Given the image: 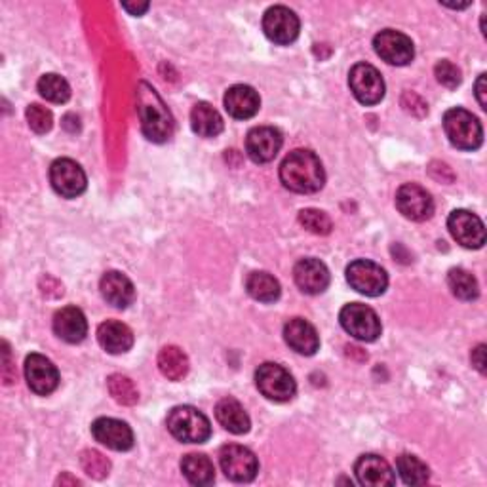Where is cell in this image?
I'll use <instances>...</instances> for the list:
<instances>
[{
	"mask_svg": "<svg viewBox=\"0 0 487 487\" xmlns=\"http://www.w3.org/2000/svg\"><path fill=\"white\" fill-rule=\"evenodd\" d=\"M280 181L286 189L299 195L318 193L326 183L324 166L312 151L297 148L280 166Z\"/></svg>",
	"mask_w": 487,
	"mask_h": 487,
	"instance_id": "1",
	"label": "cell"
},
{
	"mask_svg": "<svg viewBox=\"0 0 487 487\" xmlns=\"http://www.w3.org/2000/svg\"><path fill=\"white\" fill-rule=\"evenodd\" d=\"M136 98L143 136L153 143H166L174 136L176 128L172 112L167 110L162 98L151 84L139 82L136 88Z\"/></svg>",
	"mask_w": 487,
	"mask_h": 487,
	"instance_id": "2",
	"label": "cell"
},
{
	"mask_svg": "<svg viewBox=\"0 0 487 487\" xmlns=\"http://www.w3.org/2000/svg\"><path fill=\"white\" fill-rule=\"evenodd\" d=\"M172 436L185 444H204L212 436L210 419L193 406L174 407L166 419Z\"/></svg>",
	"mask_w": 487,
	"mask_h": 487,
	"instance_id": "3",
	"label": "cell"
},
{
	"mask_svg": "<svg viewBox=\"0 0 487 487\" xmlns=\"http://www.w3.org/2000/svg\"><path fill=\"white\" fill-rule=\"evenodd\" d=\"M445 136L461 151H476L483 143V129L480 120L461 107L449 109L444 115Z\"/></svg>",
	"mask_w": 487,
	"mask_h": 487,
	"instance_id": "4",
	"label": "cell"
},
{
	"mask_svg": "<svg viewBox=\"0 0 487 487\" xmlns=\"http://www.w3.org/2000/svg\"><path fill=\"white\" fill-rule=\"evenodd\" d=\"M339 322L349 335L364 343L377 341L383 331L377 312L362 303L345 305L339 312Z\"/></svg>",
	"mask_w": 487,
	"mask_h": 487,
	"instance_id": "5",
	"label": "cell"
},
{
	"mask_svg": "<svg viewBox=\"0 0 487 487\" xmlns=\"http://www.w3.org/2000/svg\"><path fill=\"white\" fill-rule=\"evenodd\" d=\"M255 385L261 395L272 402H290L297 392L291 373L272 362H265L257 368Z\"/></svg>",
	"mask_w": 487,
	"mask_h": 487,
	"instance_id": "6",
	"label": "cell"
},
{
	"mask_svg": "<svg viewBox=\"0 0 487 487\" xmlns=\"http://www.w3.org/2000/svg\"><path fill=\"white\" fill-rule=\"evenodd\" d=\"M347 282L352 290L366 297H379L388 286V276L381 265L368 259H358L347 267Z\"/></svg>",
	"mask_w": 487,
	"mask_h": 487,
	"instance_id": "7",
	"label": "cell"
},
{
	"mask_svg": "<svg viewBox=\"0 0 487 487\" xmlns=\"http://www.w3.org/2000/svg\"><path fill=\"white\" fill-rule=\"evenodd\" d=\"M219 463L224 476L233 482H252L257 473H259V461L252 449L238 445V444H229L221 447L219 452Z\"/></svg>",
	"mask_w": 487,
	"mask_h": 487,
	"instance_id": "8",
	"label": "cell"
},
{
	"mask_svg": "<svg viewBox=\"0 0 487 487\" xmlns=\"http://www.w3.org/2000/svg\"><path fill=\"white\" fill-rule=\"evenodd\" d=\"M349 86L354 98L368 107L381 103L385 98V81L381 72L369 63H358L350 69Z\"/></svg>",
	"mask_w": 487,
	"mask_h": 487,
	"instance_id": "9",
	"label": "cell"
},
{
	"mask_svg": "<svg viewBox=\"0 0 487 487\" xmlns=\"http://www.w3.org/2000/svg\"><path fill=\"white\" fill-rule=\"evenodd\" d=\"M373 48H376L379 58L390 65L402 67L411 63L415 58V46L409 36L395 29H385L376 34Z\"/></svg>",
	"mask_w": 487,
	"mask_h": 487,
	"instance_id": "10",
	"label": "cell"
},
{
	"mask_svg": "<svg viewBox=\"0 0 487 487\" xmlns=\"http://www.w3.org/2000/svg\"><path fill=\"white\" fill-rule=\"evenodd\" d=\"M50 183L53 191L63 198H77L86 191V174L71 158H58L50 166Z\"/></svg>",
	"mask_w": 487,
	"mask_h": 487,
	"instance_id": "11",
	"label": "cell"
},
{
	"mask_svg": "<svg viewBox=\"0 0 487 487\" xmlns=\"http://www.w3.org/2000/svg\"><path fill=\"white\" fill-rule=\"evenodd\" d=\"M299 17L286 6H272L263 15V31L267 39L274 44H291L299 36Z\"/></svg>",
	"mask_w": 487,
	"mask_h": 487,
	"instance_id": "12",
	"label": "cell"
},
{
	"mask_svg": "<svg viewBox=\"0 0 487 487\" xmlns=\"http://www.w3.org/2000/svg\"><path fill=\"white\" fill-rule=\"evenodd\" d=\"M447 229L463 248L478 250L485 244V227L478 215L468 210H455L447 219Z\"/></svg>",
	"mask_w": 487,
	"mask_h": 487,
	"instance_id": "13",
	"label": "cell"
},
{
	"mask_svg": "<svg viewBox=\"0 0 487 487\" xmlns=\"http://www.w3.org/2000/svg\"><path fill=\"white\" fill-rule=\"evenodd\" d=\"M396 208L406 219L426 221L434 214V200L423 186L406 183L396 193Z\"/></svg>",
	"mask_w": 487,
	"mask_h": 487,
	"instance_id": "14",
	"label": "cell"
},
{
	"mask_svg": "<svg viewBox=\"0 0 487 487\" xmlns=\"http://www.w3.org/2000/svg\"><path fill=\"white\" fill-rule=\"evenodd\" d=\"M25 379L34 395L48 396L60 385V371L46 356L29 354L25 358Z\"/></svg>",
	"mask_w": 487,
	"mask_h": 487,
	"instance_id": "15",
	"label": "cell"
},
{
	"mask_svg": "<svg viewBox=\"0 0 487 487\" xmlns=\"http://www.w3.org/2000/svg\"><path fill=\"white\" fill-rule=\"evenodd\" d=\"M282 134L272 126L253 128L246 138V153L255 164H267L276 158L282 148Z\"/></svg>",
	"mask_w": 487,
	"mask_h": 487,
	"instance_id": "16",
	"label": "cell"
},
{
	"mask_svg": "<svg viewBox=\"0 0 487 487\" xmlns=\"http://www.w3.org/2000/svg\"><path fill=\"white\" fill-rule=\"evenodd\" d=\"M91 434L96 442L112 449V452H128V449L134 447L132 428L119 419H96L91 425Z\"/></svg>",
	"mask_w": 487,
	"mask_h": 487,
	"instance_id": "17",
	"label": "cell"
},
{
	"mask_svg": "<svg viewBox=\"0 0 487 487\" xmlns=\"http://www.w3.org/2000/svg\"><path fill=\"white\" fill-rule=\"evenodd\" d=\"M293 278L297 288L309 293V295H318L324 293L329 286V271L322 263L320 259L307 257L301 259L293 269Z\"/></svg>",
	"mask_w": 487,
	"mask_h": 487,
	"instance_id": "18",
	"label": "cell"
},
{
	"mask_svg": "<svg viewBox=\"0 0 487 487\" xmlns=\"http://www.w3.org/2000/svg\"><path fill=\"white\" fill-rule=\"evenodd\" d=\"M100 290L105 301L115 309H128L136 301V288L126 274L119 271H109L103 274Z\"/></svg>",
	"mask_w": 487,
	"mask_h": 487,
	"instance_id": "19",
	"label": "cell"
},
{
	"mask_svg": "<svg viewBox=\"0 0 487 487\" xmlns=\"http://www.w3.org/2000/svg\"><path fill=\"white\" fill-rule=\"evenodd\" d=\"M354 474L362 485L383 487L395 485L396 476L392 473L390 464L379 455H362L354 464Z\"/></svg>",
	"mask_w": 487,
	"mask_h": 487,
	"instance_id": "20",
	"label": "cell"
},
{
	"mask_svg": "<svg viewBox=\"0 0 487 487\" xmlns=\"http://www.w3.org/2000/svg\"><path fill=\"white\" fill-rule=\"evenodd\" d=\"M53 331L60 339L71 345L82 343L88 335V322L84 312L77 307H65L58 310L53 316Z\"/></svg>",
	"mask_w": 487,
	"mask_h": 487,
	"instance_id": "21",
	"label": "cell"
},
{
	"mask_svg": "<svg viewBox=\"0 0 487 487\" xmlns=\"http://www.w3.org/2000/svg\"><path fill=\"white\" fill-rule=\"evenodd\" d=\"M261 107L259 93L246 84H236L224 93V109L236 120H248L257 115Z\"/></svg>",
	"mask_w": 487,
	"mask_h": 487,
	"instance_id": "22",
	"label": "cell"
},
{
	"mask_svg": "<svg viewBox=\"0 0 487 487\" xmlns=\"http://www.w3.org/2000/svg\"><path fill=\"white\" fill-rule=\"evenodd\" d=\"M284 339L299 354L312 356L320 349V337L314 329L312 324H309L303 318H291V320L284 326Z\"/></svg>",
	"mask_w": 487,
	"mask_h": 487,
	"instance_id": "23",
	"label": "cell"
},
{
	"mask_svg": "<svg viewBox=\"0 0 487 487\" xmlns=\"http://www.w3.org/2000/svg\"><path fill=\"white\" fill-rule=\"evenodd\" d=\"M98 341L109 354H124L134 347V333L122 322L107 320L98 328Z\"/></svg>",
	"mask_w": 487,
	"mask_h": 487,
	"instance_id": "24",
	"label": "cell"
},
{
	"mask_svg": "<svg viewBox=\"0 0 487 487\" xmlns=\"http://www.w3.org/2000/svg\"><path fill=\"white\" fill-rule=\"evenodd\" d=\"M215 419L224 430H229L233 434H246L252 426L246 409L234 398H223L215 406Z\"/></svg>",
	"mask_w": 487,
	"mask_h": 487,
	"instance_id": "25",
	"label": "cell"
},
{
	"mask_svg": "<svg viewBox=\"0 0 487 487\" xmlns=\"http://www.w3.org/2000/svg\"><path fill=\"white\" fill-rule=\"evenodd\" d=\"M191 126L200 138H217L224 124L219 112L210 103L200 101L191 110Z\"/></svg>",
	"mask_w": 487,
	"mask_h": 487,
	"instance_id": "26",
	"label": "cell"
},
{
	"mask_svg": "<svg viewBox=\"0 0 487 487\" xmlns=\"http://www.w3.org/2000/svg\"><path fill=\"white\" fill-rule=\"evenodd\" d=\"M181 473L193 485H210L215 480L214 463L202 454H189L181 461Z\"/></svg>",
	"mask_w": 487,
	"mask_h": 487,
	"instance_id": "27",
	"label": "cell"
},
{
	"mask_svg": "<svg viewBox=\"0 0 487 487\" xmlns=\"http://www.w3.org/2000/svg\"><path fill=\"white\" fill-rule=\"evenodd\" d=\"M158 368L166 379L181 381L189 373V358L179 347L167 345L158 352Z\"/></svg>",
	"mask_w": 487,
	"mask_h": 487,
	"instance_id": "28",
	"label": "cell"
},
{
	"mask_svg": "<svg viewBox=\"0 0 487 487\" xmlns=\"http://www.w3.org/2000/svg\"><path fill=\"white\" fill-rule=\"evenodd\" d=\"M246 291L259 303H274L282 290H280L278 280L272 274L255 271L246 278Z\"/></svg>",
	"mask_w": 487,
	"mask_h": 487,
	"instance_id": "29",
	"label": "cell"
},
{
	"mask_svg": "<svg viewBox=\"0 0 487 487\" xmlns=\"http://www.w3.org/2000/svg\"><path fill=\"white\" fill-rule=\"evenodd\" d=\"M447 286L461 301H474L480 295L478 280L464 269H452L447 274Z\"/></svg>",
	"mask_w": 487,
	"mask_h": 487,
	"instance_id": "30",
	"label": "cell"
},
{
	"mask_svg": "<svg viewBox=\"0 0 487 487\" xmlns=\"http://www.w3.org/2000/svg\"><path fill=\"white\" fill-rule=\"evenodd\" d=\"M396 471L406 485H423L430 478L428 466L415 455H400L396 461Z\"/></svg>",
	"mask_w": 487,
	"mask_h": 487,
	"instance_id": "31",
	"label": "cell"
},
{
	"mask_svg": "<svg viewBox=\"0 0 487 487\" xmlns=\"http://www.w3.org/2000/svg\"><path fill=\"white\" fill-rule=\"evenodd\" d=\"M39 93L50 103H67L71 98V86L60 74L48 72L39 81Z\"/></svg>",
	"mask_w": 487,
	"mask_h": 487,
	"instance_id": "32",
	"label": "cell"
},
{
	"mask_svg": "<svg viewBox=\"0 0 487 487\" xmlns=\"http://www.w3.org/2000/svg\"><path fill=\"white\" fill-rule=\"evenodd\" d=\"M107 387H109L110 396L122 406H134L139 400V392L134 381L124 376H119V373H115V376H110L107 379Z\"/></svg>",
	"mask_w": 487,
	"mask_h": 487,
	"instance_id": "33",
	"label": "cell"
},
{
	"mask_svg": "<svg viewBox=\"0 0 487 487\" xmlns=\"http://www.w3.org/2000/svg\"><path fill=\"white\" fill-rule=\"evenodd\" d=\"M81 463H82V468L84 473L90 476V478H96V480H103L109 476V471H110V463L109 459L96 452V449H86V452L82 454L81 457Z\"/></svg>",
	"mask_w": 487,
	"mask_h": 487,
	"instance_id": "34",
	"label": "cell"
},
{
	"mask_svg": "<svg viewBox=\"0 0 487 487\" xmlns=\"http://www.w3.org/2000/svg\"><path fill=\"white\" fill-rule=\"evenodd\" d=\"M299 223H301L307 231H310L314 234H320V236L329 234L333 229L331 219L328 217V214H324L320 210H314V208L303 210L301 214H299Z\"/></svg>",
	"mask_w": 487,
	"mask_h": 487,
	"instance_id": "35",
	"label": "cell"
},
{
	"mask_svg": "<svg viewBox=\"0 0 487 487\" xmlns=\"http://www.w3.org/2000/svg\"><path fill=\"white\" fill-rule=\"evenodd\" d=\"M25 117H27V122H29V128L33 129L34 134H48L52 129V124H53V117L52 112L39 105V103H33L27 107L25 110Z\"/></svg>",
	"mask_w": 487,
	"mask_h": 487,
	"instance_id": "36",
	"label": "cell"
},
{
	"mask_svg": "<svg viewBox=\"0 0 487 487\" xmlns=\"http://www.w3.org/2000/svg\"><path fill=\"white\" fill-rule=\"evenodd\" d=\"M434 74H436L438 82H440L442 86L449 88V90H455V88L461 84V81H463L461 69H459L455 63L447 62V60L436 63V67H434Z\"/></svg>",
	"mask_w": 487,
	"mask_h": 487,
	"instance_id": "37",
	"label": "cell"
},
{
	"mask_svg": "<svg viewBox=\"0 0 487 487\" xmlns=\"http://www.w3.org/2000/svg\"><path fill=\"white\" fill-rule=\"evenodd\" d=\"M473 366L480 371V373H485L487 371V364H485V345H478L474 350H473Z\"/></svg>",
	"mask_w": 487,
	"mask_h": 487,
	"instance_id": "38",
	"label": "cell"
},
{
	"mask_svg": "<svg viewBox=\"0 0 487 487\" xmlns=\"http://www.w3.org/2000/svg\"><path fill=\"white\" fill-rule=\"evenodd\" d=\"M485 74H480V79L476 82V98L482 109H487V100H485Z\"/></svg>",
	"mask_w": 487,
	"mask_h": 487,
	"instance_id": "39",
	"label": "cell"
},
{
	"mask_svg": "<svg viewBox=\"0 0 487 487\" xmlns=\"http://www.w3.org/2000/svg\"><path fill=\"white\" fill-rule=\"evenodd\" d=\"M122 8L132 15H143L148 10V3H122Z\"/></svg>",
	"mask_w": 487,
	"mask_h": 487,
	"instance_id": "40",
	"label": "cell"
},
{
	"mask_svg": "<svg viewBox=\"0 0 487 487\" xmlns=\"http://www.w3.org/2000/svg\"><path fill=\"white\" fill-rule=\"evenodd\" d=\"M63 482H69V483H79V480H72V478H69V476L60 478V483H63Z\"/></svg>",
	"mask_w": 487,
	"mask_h": 487,
	"instance_id": "41",
	"label": "cell"
}]
</instances>
